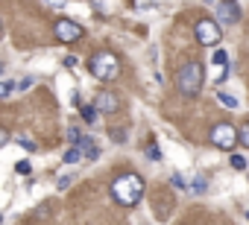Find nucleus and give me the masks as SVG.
I'll return each instance as SVG.
<instances>
[{"mask_svg": "<svg viewBox=\"0 0 249 225\" xmlns=\"http://www.w3.org/2000/svg\"><path fill=\"white\" fill-rule=\"evenodd\" d=\"M144 196V181L135 173H123L111 181V199L123 208H135Z\"/></svg>", "mask_w": 249, "mask_h": 225, "instance_id": "f257e3e1", "label": "nucleus"}, {"mask_svg": "<svg viewBox=\"0 0 249 225\" xmlns=\"http://www.w3.org/2000/svg\"><path fill=\"white\" fill-rule=\"evenodd\" d=\"M202 82H205V70H202L199 62H188V64H182L179 73H176V88H179V94H185V96H196V94L202 91Z\"/></svg>", "mask_w": 249, "mask_h": 225, "instance_id": "f03ea898", "label": "nucleus"}, {"mask_svg": "<svg viewBox=\"0 0 249 225\" xmlns=\"http://www.w3.org/2000/svg\"><path fill=\"white\" fill-rule=\"evenodd\" d=\"M88 70H91L100 82H111V79L120 73V62H117V56H114V53L100 50V53H94V56L88 59Z\"/></svg>", "mask_w": 249, "mask_h": 225, "instance_id": "7ed1b4c3", "label": "nucleus"}, {"mask_svg": "<svg viewBox=\"0 0 249 225\" xmlns=\"http://www.w3.org/2000/svg\"><path fill=\"white\" fill-rule=\"evenodd\" d=\"M194 35H196V41H199L202 47H214V44H220V38H223V32H220V24H217V21H211V18H202V21H196V27H194Z\"/></svg>", "mask_w": 249, "mask_h": 225, "instance_id": "20e7f679", "label": "nucleus"}, {"mask_svg": "<svg viewBox=\"0 0 249 225\" xmlns=\"http://www.w3.org/2000/svg\"><path fill=\"white\" fill-rule=\"evenodd\" d=\"M237 141H240V129H234L231 123H217L211 129V144L220 149H234Z\"/></svg>", "mask_w": 249, "mask_h": 225, "instance_id": "39448f33", "label": "nucleus"}, {"mask_svg": "<svg viewBox=\"0 0 249 225\" xmlns=\"http://www.w3.org/2000/svg\"><path fill=\"white\" fill-rule=\"evenodd\" d=\"M56 38L59 41H65V44H71V41H79L82 38V27L79 24H73V21H68V18H62V21H56Z\"/></svg>", "mask_w": 249, "mask_h": 225, "instance_id": "423d86ee", "label": "nucleus"}, {"mask_svg": "<svg viewBox=\"0 0 249 225\" xmlns=\"http://www.w3.org/2000/svg\"><path fill=\"white\" fill-rule=\"evenodd\" d=\"M217 21H223V24H237L240 21V9H237L234 0H220L217 3Z\"/></svg>", "mask_w": 249, "mask_h": 225, "instance_id": "0eeeda50", "label": "nucleus"}, {"mask_svg": "<svg viewBox=\"0 0 249 225\" xmlns=\"http://www.w3.org/2000/svg\"><path fill=\"white\" fill-rule=\"evenodd\" d=\"M117 96L111 94V91H100L97 96H94V108L100 111V114H111V111H117Z\"/></svg>", "mask_w": 249, "mask_h": 225, "instance_id": "6e6552de", "label": "nucleus"}, {"mask_svg": "<svg viewBox=\"0 0 249 225\" xmlns=\"http://www.w3.org/2000/svg\"><path fill=\"white\" fill-rule=\"evenodd\" d=\"M76 146L82 149V158H88V161H97V158H100V146H97L91 138H85V135H82V141H79Z\"/></svg>", "mask_w": 249, "mask_h": 225, "instance_id": "1a4fd4ad", "label": "nucleus"}, {"mask_svg": "<svg viewBox=\"0 0 249 225\" xmlns=\"http://www.w3.org/2000/svg\"><path fill=\"white\" fill-rule=\"evenodd\" d=\"M217 99H220L226 108H237V99H234L231 94H226V91H217Z\"/></svg>", "mask_w": 249, "mask_h": 225, "instance_id": "9d476101", "label": "nucleus"}, {"mask_svg": "<svg viewBox=\"0 0 249 225\" xmlns=\"http://www.w3.org/2000/svg\"><path fill=\"white\" fill-rule=\"evenodd\" d=\"M79 158H82V149H79V146H71V149L65 152V164H76Z\"/></svg>", "mask_w": 249, "mask_h": 225, "instance_id": "9b49d317", "label": "nucleus"}, {"mask_svg": "<svg viewBox=\"0 0 249 225\" xmlns=\"http://www.w3.org/2000/svg\"><path fill=\"white\" fill-rule=\"evenodd\" d=\"M79 111H82V117H85L88 123H94V120H97V114H100V111H97V108H91V105H79Z\"/></svg>", "mask_w": 249, "mask_h": 225, "instance_id": "f8f14e48", "label": "nucleus"}, {"mask_svg": "<svg viewBox=\"0 0 249 225\" xmlns=\"http://www.w3.org/2000/svg\"><path fill=\"white\" fill-rule=\"evenodd\" d=\"M202 190H205V178H202V176H196V178L188 184V193H202Z\"/></svg>", "mask_w": 249, "mask_h": 225, "instance_id": "ddd939ff", "label": "nucleus"}, {"mask_svg": "<svg viewBox=\"0 0 249 225\" xmlns=\"http://www.w3.org/2000/svg\"><path fill=\"white\" fill-rule=\"evenodd\" d=\"M68 141H71V146H76V144L82 141V135H79V129H76V126H71V129H68Z\"/></svg>", "mask_w": 249, "mask_h": 225, "instance_id": "4468645a", "label": "nucleus"}, {"mask_svg": "<svg viewBox=\"0 0 249 225\" xmlns=\"http://www.w3.org/2000/svg\"><path fill=\"white\" fill-rule=\"evenodd\" d=\"M214 64H229V56H226V50H214V59H211Z\"/></svg>", "mask_w": 249, "mask_h": 225, "instance_id": "2eb2a0df", "label": "nucleus"}, {"mask_svg": "<svg viewBox=\"0 0 249 225\" xmlns=\"http://www.w3.org/2000/svg\"><path fill=\"white\" fill-rule=\"evenodd\" d=\"M33 82H36L33 76H24V79H18V91H30V88H33Z\"/></svg>", "mask_w": 249, "mask_h": 225, "instance_id": "dca6fc26", "label": "nucleus"}, {"mask_svg": "<svg viewBox=\"0 0 249 225\" xmlns=\"http://www.w3.org/2000/svg\"><path fill=\"white\" fill-rule=\"evenodd\" d=\"M231 167L234 170H246V158L243 155H231Z\"/></svg>", "mask_w": 249, "mask_h": 225, "instance_id": "f3484780", "label": "nucleus"}, {"mask_svg": "<svg viewBox=\"0 0 249 225\" xmlns=\"http://www.w3.org/2000/svg\"><path fill=\"white\" fill-rule=\"evenodd\" d=\"M15 88H18V82H3V88H0V96H9Z\"/></svg>", "mask_w": 249, "mask_h": 225, "instance_id": "a211bd4d", "label": "nucleus"}, {"mask_svg": "<svg viewBox=\"0 0 249 225\" xmlns=\"http://www.w3.org/2000/svg\"><path fill=\"white\" fill-rule=\"evenodd\" d=\"M240 144L249 149V123H246V126H240Z\"/></svg>", "mask_w": 249, "mask_h": 225, "instance_id": "6ab92c4d", "label": "nucleus"}, {"mask_svg": "<svg viewBox=\"0 0 249 225\" xmlns=\"http://www.w3.org/2000/svg\"><path fill=\"white\" fill-rule=\"evenodd\" d=\"M18 144H21V146H24V149H27V152H33V149H36V144H33V141H30V138H24V135H21V138H18Z\"/></svg>", "mask_w": 249, "mask_h": 225, "instance_id": "aec40b11", "label": "nucleus"}, {"mask_svg": "<svg viewBox=\"0 0 249 225\" xmlns=\"http://www.w3.org/2000/svg\"><path fill=\"white\" fill-rule=\"evenodd\" d=\"M147 155H150V161H159V158H161V155H159V146H156V144H150V146H147Z\"/></svg>", "mask_w": 249, "mask_h": 225, "instance_id": "412c9836", "label": "nucleus"}, {"mask_svg": "<svg viewBox=\"0 0 249 225\" xmlns=\"http://www.w3.org/2000/svg\"><path fill=\"white\" fill-rule=\"evenodd\" d=\"M223 76H226V64H217V70H214V76H211V79H214V82H220Z\"/></svg>", "mask_w": 249, "mask_h": 225, "instance_id": "4be33fe9", "label": "nucleus"}, {"mask_svg": "<svg viewBox=\"0 0 249 225\" xmlns=\"http://www.w3.org/2000/svg\"><path fill=\"white\" fill-rule=\"evenodd\" d=\"M15 170H18L21 176H27V173L33 170V167H30V161H18V167H15Z\"/></svg>", "mask_w": 249, "mask_h": 225, "instance_id": "5701e85b", "label": "nucleus"}, {"mask_svg": "<svg viewBox=\"0 0 249 225\" xmlns=\"http://www.w3.org/2000/svg\"><path fill=\"white\" fill-rule=\"evenodd\" d=\"M111 141L123 144V141H126V132H117V129H111Z\"/></svg>", "mask_w": 249, "mask_h": 225, "instance_id": "b1692460", "label": "nucleus"}, {"mask_svg": "<svg viewBox=\"0 0 249 225\" xmlns=\"http://www.w3.org/2000/svg\"><path fill=\"white\" fill-rule=\"evenodd\" d=\"M68 184H71V176H62V178L56 181V187H59V190H68Z\"/></svg>", "mask_w": 249, "mask_h": 225, "instance_id": "393cba45", "label": "nucleus"}, {"mask_svg": "<svg viewBox=\"0 0 249 225\" xmlns=\"http://www.w3.org/2000/svg\"><path fill=\"white\" fill-rule=\"evenodd\" d=\"M41 3H47V6H53V9H62L65 0H41Z\"/></svg>", "mask_w": 249, "mask_h": 225, "instance_id": "a878e982", "label": "nucleus"}, {"mask_svg": "<svg viewBox=\"0 0 249 225\" xmlns=\"http://www.w3.org/2000/svg\"><path fill=\"white\" fill-rule=\"evenodd\" d=\"M246 216H249V210H246Z\"/></svg>", "mask_w": 249, "mask_h": 225, "instance_id": "bb28decb", "label": "nucleus"}]
</instances>
